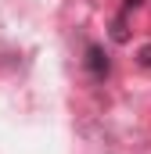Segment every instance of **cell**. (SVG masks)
I'll list each match as a JSON object with an SVG mask.
<instances>
[{"mask_svg": "<svg viewBox=\"0 0 151 154\" xmlns=\"http://www.w3.org/2000/svg\"><path fill=\"white\" fill-rule=\"evenodd\" d=\"M112 39H115V43H126V39H130V32H126V18H115V22H112Z\"/></svg>", "mask_w": 151, "mask_h": 154, "instance_id": "obj_2", "label": "cell"}, {"mask_svg": "<svg viewBox=\"0 0 151 154\" xmlns=\"http://www.w3.org/2000/svg\"><path fill=\"white\" fill-rule=\"evenodd\" d=\"M137 65H140V68H148V72H151V43H148V47H140V50H137Z\"/></svg>", "mask_w": 151, "mask_h": 154, "instance_id": "obj_3", "label": "cell"}, {"mask_svg": "<svg viewBox=\"0 0 151 154\" xmlns=\"http://www.w3.org/2000/svg\"><path fill=\"white\" fill-rule=\"evenodd\" d=\"M86 72H90L94 79H108V72H112V61H108L104 47H97V43H90V47H86Z\"/></svg>", "mask_w": 151, "mask_h": 154, "instance_id": "obj_1", "label": "cell"}, {"mask_svg": "<svg viewBox=\"0 0 151 154\" xmlns=\"http://www.w3.org/2000/svg\"><path fill=\"white\" fill-rule=\"evenodd\" d=\"M126 7H140V0H126Z\"/></svg>", "mask_w": 151, "mask_h": 154, "instance_id": "obj_4", "label": "cell"}]
</instances>
